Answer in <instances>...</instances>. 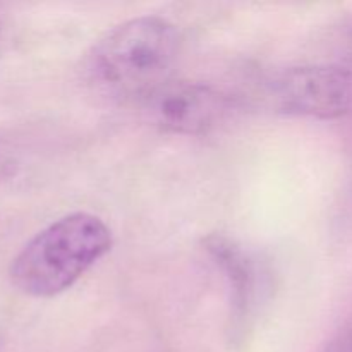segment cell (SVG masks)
<instances>
[{
	"label": "cell",
	"mask_w": 352,
	"mask_h": 352,
	"mask_svg": "<svg viewBox=\"0 0 352 352\" xmlns=\"http://www.w3.org/2000/svg\"><path fill=\"white\" fill-rule=\"evenodd\" d=\"M143 107L150 122L164 133L199 136L226 122L236 103L205 82L167 81L143 100Z\"/></svg>",
	"instance_id": "cell-4"
},
{
	"label": "cell",
	"mask_w": 352,
	"mask_h": 352,
	"mask_svg": "<svg viewBox=\"0 0 352 352\" xmlns=\"http://www.w3.org/2000/svg\"><path fill=\"white\" fill-rule=\"evenodd\" d=\"M16 167H17V162L14 160L12 155H9L7 151L0 150V181H2V179L10 177V175H14Z\"/></svg>",
	"instance_id": "cell-6"
},
{
	"label": "cell",
	"mask_w": 352,
	"mask_h": 352,
	"mask_svg": "<svg viewBox=\"0 0 352 352\" xmlns=\"http://www.w3.org/2000/svg\"><path fill=\"white\" fill-rule=\"evenodd\" d=\"M346 45H347V50H349L351 57H352V26L347 31V36H346Z\"/></svg>",
	"instance_id": "cell-8"
},
{
	"label": "cell",
	"mask_w": 352,
	"mask_h": 352,
	"mask_svg": "<svg viewBox=\"0 0 352 352\" xmlns=\"http://www.w3.org/2000/svg\"><path fill=\"white\" fill-rule=\"evenodd\" d=\"M181 34L165 17L141 16L107 31L88 52L86 79L110 98L143 102L168 81Z\"/></svg>",
	"instance_id": "cell-1"
},
{
	"label": "cell",
	"mask_w": 352,
	"mask_h": 352,
	"mask_svg": "<svg viewBox=\"0 0 352 352\" xmlns=\"http://www.w3.org/2000/svg\"><path fill=\"white\" fill-rule=\"evenodd\" d=\"M327 352H352V329L340 336Z\"/></svg>",
	"instance_id": "cell-7"
},
{
	"label": "cell",
	"mask_w": 352,
	"mask_h": 352,
	"mask_svg": "<svg viewBox=\"0 0 352 352\" xmlns=\"http://www.w3.org/2000/svg\"><path fill=\"white\" fill-rule=\"evenodd\" d=\"M203 246L229 285L236 315H248L260 292L261 275L256 260L237 241L223 234H210Z\"/></svg>",
	"instance_id": "cell-5"
},
{
	"label": "cell",
	"mask_w": 352,
	"mask_h": 352,
	"mask_svg": "<svg viewBox=\"0 0 352 352\" xmlns=\"http://www.w3.org/2000/svg\"><path fill=\"white\" fill-rule=\"evenodd\" d=\"M272 109L285 116L340 119L352 116V69L342 65H302L268 79Z\"/></svg>",
	"instance_id": "cell-3"
},
{
	"label": "cell",
	"mask_w": 352,
	"mask_h": 352,
	"mask_svg": "<svg viewBox=\"0 0 352 352\" xmlns=\"http://www.w3.org/2000/svg\"><path fill=\"white\" fill-rule=\"evenodd\" d=\"M112 244V230L100 217L69 213L28 241L10 265V282L30 298H54L95 267Z\"/></svg>",
	"instance_id": "cell-2"
},
{
	"label": "cell",
	"mask_w": 352,
	"mask_h": 352,
	"mask_svg": "<svg viewBox=\"0 0 352 352\" xmlns=\"http://www.w3.org/2000/svg\"><path fill=\"white\" fill-rule=\"evenodd\" d=\"M2 347H3V344H2V339H0V352H2Z\"/></svg>",
	"instance_id": "cell-9"
},
{
	"label": "cell",
	"mask_w": 352,
	"mask_h": 352,
	"mask_svg": "<svg viewBox=\"0 0 352 352\" xmlns=\"http://www.w3.org/2000/svg\"><path fill=\"white\" fill-rule=\"evenodd\" d=\"M0 40H2V28H0Z\"/></svg>",
	"instance_id": "cell-10"
}]
</instances>
